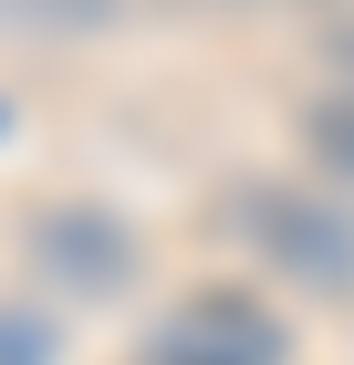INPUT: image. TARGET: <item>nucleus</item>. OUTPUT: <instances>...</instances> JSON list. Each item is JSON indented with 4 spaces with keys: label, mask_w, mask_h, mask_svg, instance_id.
Wrapping results in <instances>:
<instances>
[{
    "label": "nucleus",
    "mask_w": 354,
    "mask_h": 365,
    "mask_svg": "<svg viewBox=\"0 0 354 365\" xmlns=\"http://www.w3.org/2000/svg\"><path fill=\"white\" fill-rule=\"evenodd\" d=\"M157 365H281V324L240 292H188L157 324Z\"/></svg>",
    "instance_id": "obj_1"
},
{
    "label": "nucleus",
    "mask_w": 354,
    "mask_h": 365,
    "mask_svg": "<svg viewBox=\"0 0 354 365\" xmlns=\"http://www.w3.org/2000/svg\"><path fill=\"white\" fill-rule=\"evenodd\" d=\"M250 209H261V230H271V261H292V272L323 282V292L354 282V230H344V220L302 209V198H250Z\"/></svg>",
    "instance_id": "obj_2"
},
{
    "label": "nucleus",
    "mask_w": 354,
    "mask_h": 365,
    "mask_svg": "<svg viewBox=\"0 0 354 365\" xmlns=\"http://www.w3.org/2000/svg\"><path fill=\"white\" fill-rule=\"evenodd\" d=\"M42 261L73 272L83 292H105V282H125V261H136V251H125L105 220H53V230H42Z\"/></svg>",
    "instance_id": "obj_3"
},
{
    "label": "nucleus",
    "mask_w": 354,
    "mask_h": 365,
    "mask_svg": "<svg viewBox=\"0 0 354 365\" xmlns=\"http://www.w3.org/2000/svg\"><path fill=\"white\" fill-rule=\"evenodd\" d=\"M313 146H323L333 168H344V178H354V94H333V105H323V115H313Z\"/></svg>",
    "instance_id": "obj_4"
}]
</instances>
